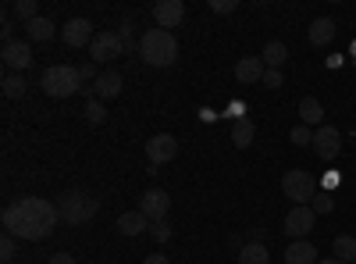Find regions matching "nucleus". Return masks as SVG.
<instances>
[{"instance_id": "nucleus-35", "label": "nucleus", "mask_w": 356, "mask_h": 264, "mask_svg": "<svg viewBox=\"0 0 356 264\" xmlns=\"http://www.w3.org/2000/svg\"><path fill=\"white\" fill-rule=\"evenodd\" d=\"M0 254H4V261L15 257V236H8V232H4V240H0Z\"/></svg>"}, {"instance_id": "nucleus-5", "label": "nucleus", "mask_w": 356, "mask_h": 264, "mask_svg": "<svg viewBox=\"0 0 356 264\" xmlns=\"http://www.w3.org/2000/svg\"><path fill=\"white\" fill-rule=\"evenodd\" d=\"M282 193L289 200H296V208H300V203H310L317 196V179H314L307 168H289L282 175Z\"/></svg>"}, {"instance_id": "nucleus-33", "label": "nucleus", "mask_w": 356, "mask_h": 264, "mask_svg": "<svg viewBox=\"0 0 356 264\" xmlns=\"http://www.w3.org/2000/svg\"><path fill=\"white\" fill-rule=\"evenodd\" d=\"M150 236H154L157 243H168V240H171V228H168V222H154V225H150Z\"/></svg>"}, {"instance_id": "nucleus-21", "label": "nucleus", "mask_w": 356, "mask_h": 264, "mask_svg": "<svg viewBox=\"0 0 356 264\" xmlns=\"http://www.w3.org/2000/svg\"><path fill=\"white\" fill-rule=\"evenodd\" d=\"M54 33H57V25H54L50 18H43V15H40V18H33V22L25 25V36L33 40V43H50V40H54Z\"/></svg>"}, {"instance_id": "nucleus-18", "label": "nucleus", "mask_w": 356, "mask_h": 264, "mask_svg": "<svg viewBox=\"0 0 356 264\" xmlns=\"http://www.w3.org/2000/svg\"><path fill=\"white\" fill-rule=\"evenodd\" d=\"M317 247L310 240H292L285 250V264H317Z\"/></svg>"}, {"instance_id": "nucleus-2", "label": "nucleus", "mask_w": 356, "mask_h": 264, "mask_svg": "<svg viewBox=\"0 0 356 264\" xmlns=\"http://www.w3.org/2000/svg\"><path fill=\"white\" fill-rule=\"evenodd\" d=\"M139 57L150 68H171L178 61V40L168 29H146L139 36Z\"/></svg>"}, {"instance_id": "nucleus-24", "label": "nucleus", "mask_w": 356, "mask_h": 264, "mask_svg": "<svg viewBox=\"0 0 356 264\" xmlns=\"http://www.w3.org/2000/svg\"><path fill=\"white\" fill-rule=\"evenodd\" d=\"M332 250L342 264H356V236H335Z\"/></svg>"}, {"instance_id": "nucleus-6", "label": "nucleus", "mask_w": 356, "mask_h": 264, "mask_svg": "<svg viewBox=\"0 0 356 264\" xmlns=\"http://www.w3.org/2000/svg\"><path fill=\"white\" fill-rule=\"evenodd\" d=\"M122 54H125V47L118 40V29H104V33H97L93 43H89V61L93 65H111Z\"/></svg>"}, {"instance_id": "nucleus-32", "label": "nucleus", "mask_w": 356, "mask_h": 264, "mask_svg": "<svg viewBox=\"0 0 356 264\" xmlns=\"http://www.w3.org/2000/svg\"><path fill=\"white\" fill-rule=\"evenodd\" d=\"M211 11L214 15H232V11H239V0H211Z\"/></svg>"}, {"instance_id": "nucleus-28", "label": "nucleus", "mask_w": 356, "mask_h": 264, "mask_svg": "<svg viewBox=\"0 0 356 264\" xmlns=\"http://www.w3.org/2000/svg\"><path fill=\"white\" fill-rule=\"evenodd\" d=\"M82 114H86V122H93V125H104V122H107V107H104V100H97V97L86 104Z\"/></svg>"}, {"instance_id": "nucleus-15", "label": "nucleus", "mask_w": 356, "mask_h": 264, "mask_svg": "<svg viewBox=\"0 0 356 264\" xmlns=\"http://www.w3.org/2000/svg\"><path fill=\"white\" fill-rule=\"evenodd\" d=\"M335 33H339L335 18H314L310 29H307V40H310L314 47H328V43L335 40Z\"/></svg>"}, {"instance_id": "nucleus-36", "label": "nucleus", "mask_w": 356, "mask_h": 264, "mask_svg": "<svg viewBox=\"0 0 356 264\" xmlns=\"http://www.w3.org/2000/svg\"><path fill=\"white\" fill-rule=\"evenodd\" d=\"M47 264H75V257H72V254H54Z\"/></svg>"}, {"instance_id": "nucleus-8", "label": "nucleus", "mask_w": 356, "mask_h": 264, "mask_svg": "<svg viewBox=\"0 0 356 264\" xmlns=\"http://www.w3.org/2000/svg\"><path fill=\"white\" fill-rule=\"evenodd\" d=\"M314 222H317L314 208H310V203H300V208H292L285 215V232H289L292 240H307L310 232H314Z\"/></svg>"}, {"instance_id": "nucleus-23", "label": "nucleus", "mask_w": 356, "mask_h": 264, "mask_svg": "<svg viewBox=\"0 0 356 264\" xmlns=\"http://www.w3.org/2000/svg\"><path fill=\"white\" fill-rule=\"evenodd\" d=\"M239 264H271V254H267V247L260 240H253V243L239 247Z\"/></svg>"}, {"instance_id": "nucleus-10", "label": "nucleus", "mask_w": 356, "mask_h": 264, "mask_svg": "<svg viewBox=\"0 0 356 264\" xmlns=\"http://www.w3.org/2000/svg\"><path fill=\"white\" fill-rule=\"evenodd\" d=\"M339 150H342V136H339L335 125H321V129H314V154H317L321 161H335Z\"/></svg>"}, {"instance_id": "nucleus-7", "label": "nucleus", "mask_w": 356, "mask_h": 264, "mask_svg": "<svg viewBox=\"0 0 356 264\" xmlns=\"http://www.w3.org/2000/svg\"><path fill=\"white\" fill-rule=\"evenodd\" d=\"M0 61L8 65V72H25L29 65H33V43L29 40H11L4 43V50H0Z\"/></svg>"}, {"instance_id": "nucleus-30", "label": "nucleus", "mask_w": 356, "mask_h": 264, "mask_svg": "<svg viewBox=\"0 0 356 264\" xmlns=\"http://www.w3.org/2000/svg\"><path fill=\"white\" fill-rule=\"evenodd\" d=\"M289 139H292L296 146H314V129H310V125H296V129L289 132Z\"/></svg>"}, {"instance_id": "nucleus-1", "label": "nucleus", "mask_w": 356, "mask_h": 264, "mask_svg": "<svg viewBox=\"0 0 356 264\" xmlns=\"http://www.w3.org/2000/svg\"><path fill=\"white\" fill-rule=\"evenodd\" d=\"M57 222H61L57 203H50L43 196H18L15 203L4 208V232L15 240H29V243L50 240Z\"/></svg>"}, {"instance_id": "nucleus-20", "label": "nucleus", "mask_w": 356, "mask_h": 264, "mask_svg": "<svg viewBox=\"0 0 356 264\" xmlns=\"http://www.w3.org/2000/svg\"><path fill=\"white\" fill-rule=\"evenodd\" d=\"M253 139H257V125H253V118H235V125H232V143L239 146V150H250Z\"/></svg>"}, {"instance_id": "nucleus-37", "label": "nucleus", "mask_w": 356, "mask_h": 264, "mask_svg": "<svg viewBox=\"0 0 356 264\" xmlns=\"http://www.w3.org/2000/svg\"><path fill=\"white\" fill-rule=\"evenodd\" d=\"M332 186H339V171H328V175H324V189H332Z\"/></svg>"}, {"instance_id": "nucleus-40", "label": "nucleus", "mask_w": 356, "mask_h": 264, "mask_svg": "<svg viewBox=\"0 0 356 264\" xmlns=\"http://www.w3.org/2000/svg\"><path fill=\"white\" fill-rule=\"evenodd\" d=\"M4 264H15V261H4Z\"/></svg>"}, {"instance_id": "nucleus-14", "label": "nucleus", "mask_w": 356, "mask_h": 264, "mask_svg": "<svg viewBox=\"0 0 356 264\" xmlns=\"http://www.w3.org/2000/svg\"><path fill=\"white\" fill-rule=\"evenodd\" d=\"M122 86H125L122 72L104 68V72H100V79L93 82V97H97V100H114L118 93H122Z\"/></svg>"}, {"instance_id": "nucleus-4", "label": "nucleus", "mask_w": 356, "mask_h": 264, "mask_svg": "<svg viewBox=\"0 0 356 264\" xmlns=\"http://www.w3.org/2000/svg\"><path fill=\"white\" fill-rule=\"evenodd\" d=\"M40 86H43L47 97L65 100V97H72V93L82 90V79H79V68H72V65H50V68L43 72Z\"/></svg>"}, {"instance_id": "nucleus-39", "label": "nucleus", "mask_w": 356, "mask_h": 264, "mask_svg": "<svg viewBox=\"0 0 356 264\" xmlns=\"http://www.w3.org/2000/svg\"><path fill=\"white\" fill-rule=\"evenodd\" d=\"M317 264H342V261H339V257H321Z\"/></svg>"}, {"instance_id": "nucleus-9", "label": "nucleus", "mask_w": 356, "mask_h": 264, "mask_svg": "<svg viewBox=\"0 0 356 264\" xmlns=\"http://www.w3.org/2000/svg\"><path fill=\"white\" fill-rule=\"evenodd\" d=\"M175 157H178V139L171 132H161V136H154L150 143H146V161H150L154 168H161Z\"/></svg>"}, {"instance_id": "nucleus-12", "label": "nucleus", "mask_w": 356, "mask_h": 264, "mask_svg": "<svg viewBox=\"0 0 356 264\" xmlns=\"http://www.w3.org/2000/svg\"><path fill=\"white\" fill-rule=\"evenodd\" d=\"M168 208H171V196L164 189H146L139 196V211L150 218V222H164L168 218Z\"/></svg>"}, {"instance_id": "nucleus-25", "label": "nucleus", "mask_w": 356, "mask_h": 264, "mask_svg": "<svg viewBox=\"0 0 356 264\" xmlns=\"http://www.w3.org/2000/svg\"><path fill=\"white\" fill-rule=\"evenodd\" d=\"M15 18H22V25H29V22H33V18H40V4H36V0H15Z\"/></svg>"}, {"instance_id": "nucleus-26", "label": "nucleus", "mask_w": 356, "mask_h": 264, "mask_svg": "<svg viewBox=\"0 0 356 264\" xmlns=\"http://www.w3.org/2000/svg\"><path fill=\"white\" fill-rule=\"evenodd\" d=\"M25 90H29V82L22 79V75H15V72H8L4 75V97H25Z\"/></svg>"}, {"instance_id": "nucleus-19", "label": "nucleus", "mask_w": 356, "mask_h": 264, "mask_svg": "<svg viewBox=\"0 0 356 264\" xmlns=\"http://www.w3.org/2000/svg\"><path fill=\"white\" fill-rule=\"evenodd\" d=\"M300 125H310V129H314V125H317V129L324 125V107H321L317 97H303V100H300Z\"/></svg>"}, {"instance_id": "nucleus-17", "label": "nucleus", "mask_w": 356, "mask_h": 264, "mask_svg": "<svg viewBox=\"0 0 356 264\" xmlns=\"http://www.w3.org/2000/svg\"><path fill=\"white\" fill-rule=\"evenodd\" d=\"M264 72H267V65L260 61V54H257V57H243V61L235 65V79H239L243 86L264 82Z\"/></svg>"}, {"instance_id": "nucleus-29", "label": "nucleus", "mask_w": 356, "mask_h": 264, "mask_svg": "<svg viewBox=\"0 0 356 264\" xmlns=\"http://www.w3.org/2000/svg\"><path fill=\"white\" fill-rule=\"evenodd\" d=\"M132 33H136V25H132L129 18H125L122 25H118V40H122L125 54H132V50H136V36H132Z\"/></svg>"}, {"instance_id": "nucleus-16", "label": "nucleus", "mask_w": 356, "mask_h": 264, "mask_svg": "<svg viewBox=\"0 0 356 264\" xmlns=\"http://www.w3.org/2000/svg\"><path fill=\"white\" fill-rule=\"evenodd\" d=\"M150 218H146L139 208L136 211H125L122 218H118V232H122V236H143V232H150Z\"/></svg>"}, {"instance_id": "nucleus-31", "label": "nucleus", "mask_w": 356, "mask_h": 264, "mask_svg": "<svg viewBox=\"0 0 356 264\" xmlns=\"http://www.w3.org/2000/svg\"><path fill=\"white\" fill-rule=\"evenodd\" d=\"M264 86H267V90H282V86H285V75H282L278 68H267V72H264Z\"/></svg>"}, {"instance_id": "nucleus-11", "label": "nucleus", "mask_w": 356, "mask_h": 264, "mask_svg": "<svg viewBox=\"0 0 356 264\" xmlns=\"http://www.w3.org/2000/svg\"><path fill=\"white\" fill-rule=\"evenodd\" d=\"M93 22L89 18H72V22H65L61 25V40L72 47V50H82V47H89L93 43Z\"/></svg>"}, {"instance_id": "nucleus-27", "label": "nucleus", "mask_w": 356, "mask_h": 264, "mask_svg": "<svg viewBox=\"0 0 356 264\" xmlns=\"http://www.w3.org/2000/svg\"><path fill=\"white\" fill-rule=\"evenodd\" d=\"M310 208H314V215H332L335 211V196L328 189H317V196L310 200Z\"/></svg>"}, {"instance_id": "nucleus-3", "label": "nucleus", "mask_w": 356, "mask_h": 264, "mask_svg": "<svg viewBox=\"0 0 356 264\" xmlns=\"http://www.w3.org/2000/svg\"><path fill=\"white\" fill-rule=\"evenodd\" d=\"M57 211H61V222H68V225H86V222L97 218L100 200L86 189H68V193L57 196Z\"/></svg>"}, {"instance_id": "nucleus-13", "label": "nucleus", "mask_w": 356, "mask_h": 264, "mask_svg": "<svg viewBox=\"0 0 356 264\" xmlns=\"http://www.w3.org/2000/svg\"><path fill=\"white\" fill-rule=\"evenodd\" d=\"M154 18H157V29H171L175 25H182V18H186V4L182 0H157L154 4Z\"/></svg>"}, {"instance_id": "nucleus-22", "label": "nucleus", "mask_w": 356, "mask_h": 264, "mask_svg": "<svg viewBox=\"0 0 356 264\" xmlns=\"http://www.w3.org/2000/svg\"><path fill=\"white\" fill-rule=\"evenodd\" d=\"M260 61H264L267 68H278V72H282V65L289 61V47H285L282 40H271V43L260 50Z\"/></svg>"}, {"instance_id": "nucleus-38", "label": "nucleus", "mask_w": 356, "mask_h": 264, "mask_svg": "<svg viewBox=\"0 0 356 264\" xmlns=\"http://www.w3.org/2000/svg\"><path fill=\"white\" fill-rule=\"evenodd\" d=\"M143 264H171V261H168V257H164V254H150V257H146V261H143Z\"/></svg>"}, {"instance_id": "nucleus-34", "label": "nucleus", "mask_w": 356, "mask_h": 264, "mask_svg": "<svg viewBox=\"0 0 356 264\" xmlns=\"http://www.w3.org/2000/svg\"><path fill=\"white\" fill-rule=\"evenodd\" d=\"M79 79H82V82H89V79H93V82H97V79H100V72H97V65H93V61H86V65H79Z\"/></svg>"}]
</instances>
